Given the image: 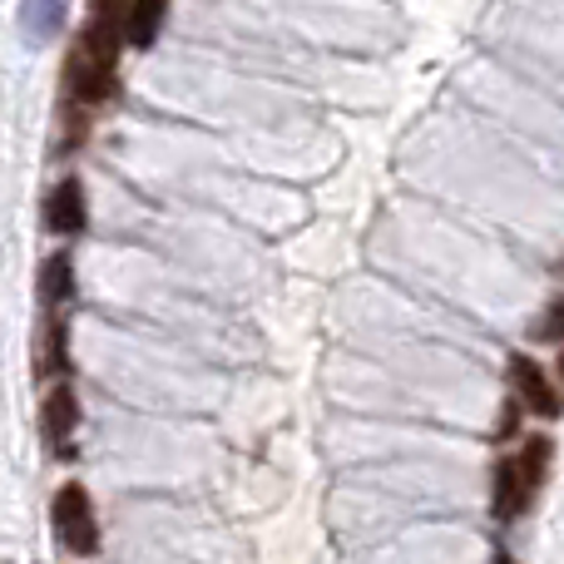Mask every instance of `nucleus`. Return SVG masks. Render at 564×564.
I'll return each instance as SVG.
<instances>
[{
	"label": "nucleus",
	"instance_id": "f257e3e1",
	"mask_svg": "<svg viewBox=\"0 0 564 564\" xmlns=\"http://www.w3.org/2000/svg\"><path fill=\"white\" fill-rule=\"evenodd\" d=\"M50 520H55V535L69 555H95L99 550V520H95V506H89L85 486H59L55 500H50Z\"/></svg>",
	"mask_w": 564,
	"mask_h": 564
},
{
	"label": "nucleus",
	"instance_id": "f03ea898",
	"mask_svg": "<svg viewBox=\"0 0 564 564\" xmlns=\"http://www.w3.org/2000/svg\"><path fill=\"white\" fill-rule=\"evenodd\" d=\"M40 431H45V446L50 451H59V456H69V441H75V431H79V397H75V387H65L59 381L55 391L45 397V411H40Z\"/></svg>",
	"mask_w": 564,
	"mask_h": 564
},
{
	"label": "nucleus",
	"instance_id": "7ed1b4c3",
	"mask_svg": "<svg viewBox=\"0 0 564 564\" xmlns=\"http://www.w3.org/2000/svg\"><path fill=\"white\" fill-rule=\"evenodd\" d=\"M164 15H169V0H124L119 10V45H134V50H149L164 30Z\"/></svg>",
	"mask_w": 564,
	"mask_h": 564
},
{
	"label": "nucleus",
	"instance_id": "20e7f679",
	"mask_svg": "<svg viewBox=\"0 0 564 564\" xmlns=\"http://www.w3.org/2000/svg\"><path fill=\"white\" fill-rule=\"evenodd\" d=\"M510 387H516V397L525 401L535 416H545V421H555L560 416V397H555V387L545 381V371L535 367L530 357H510Z\"/></svg>",
	"mask_w": 564,
	"mask_h": 564
},
{
	"label": "nucleus",
	"instance_id": "39448f33",
	"mask_svg": "<svg viewBox=\"0 0 564 564\" xmlns=\"http://www.w3.org/2000/svg\"><path fill=\"white\" fill-rule=\"evenodd\" d=\"M65 15H69V0H20V35L25 45H50V40L65 30Z\"/></svg>",
	"mask_w": 564,
	"mask_h": 564
},
{
	"label": "nucleus",
	"instance_id": "423d86ee",
	"mask_svg": "<svg viewBox=\"0 0 564 564\" xmlns=\"http://www.w3.org/2000/svg\"><path fill=\"white\" fill-rule=\"evenodd\" d=\"M45 228L50 234H79L85 228V188L75 178L55 184V194L45 198Z\"/></svg>",
	"mask_w": 564,
	"mask_h": 564
},
{
	"label": "nucleus",
	"instance_id": "0eeeda50",
	"mask_svg": "<svg viewBox=\"0 0 564 564\" xmlns=\"http://www.w3.org/2000/svg\"><path fill=\"white\" fill-rule=\"evenodd\" d=\"M69 297H75V263L59 253L40 268V307H45V317H55V312H65Z\"/></svg>",
	"mask_w": 564,
	"mask_h": 564
},
{
	"label": "nucleus",
	"instance_id": "6e6552de",
	"mask_svg": "<svg viewBox=\"0 0 564 564\" xmlns=\"http://www.w3.org/2000/svg\"><path fill=\"white\" fill-rule=\"evenodd\" d=\"M530 496H535V490L520 480L516 460H500L496 466V520H516L520 510L530 506Z\"/></svg>",
	"mask_w": 564,
	"mask_h": 564
},
{
	"label": "nucleus",
	"instance_id": "1a4fd4ad",
	"mask_svg": "<svg viewBox=\"0 0 564 564\" xmlns=\"http://www.w3.org/2000/svg\"><path fill=\"white\" fill-rule=\"evenodd\" d=\"M65 312L40 322V347H35V371L40 377H59L65 371Z\"/></svg>",
	"mask_w": 564,
	"mask_h": 564
},
{
	"label": "nucleus",
	"instance_id": "9d476101",
	"mask_svg": "<svg viewBox=\"0 0 564 564\" xmlns=\"http://www.w3.org/2000/svg\"><path fill=\"white\" fill-rule=\"evenodd\" d=\"M545 466H550V441L545 436H530V446L516 456L520 480H525L530 490H540V480H545Z\"/></svg>",
	"mask_w": 564,
	"mask_h": 564
},
{
	"label": "nucleus",
	"instance_id": "9b49d317",
	"mask_svg": "<svg viewBox=\"0 0 564 564\" xmlns=\"http://www.w3.org/2000/svg\"><path fill=\"white\" fill-rule=\"evenodd\" d=\"M540 332H545V341H560V302L545 312V322H540Z\"/></svg>",
	"mask_w": 564,
	"mask_h": 564
},
{
	"label": "nucleus",
	"instance_id": "f8f14e48",
	"mask_svg": "<svg viewBox=\"0 0 564 564\" xmlns=\"http://www.w3.org/2000/svg\"><path fill=\"white\" fill-rule=\"evenodd\" d=\"M490 564H516V555H506V550H496V555H490Z\"/></svg>",
	"mask_w": 564,
	"mask_h": 564
}]
</instances>
